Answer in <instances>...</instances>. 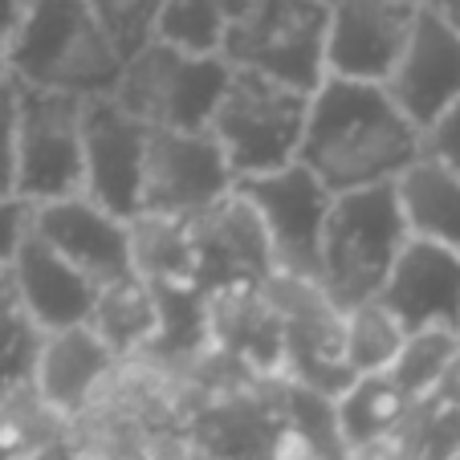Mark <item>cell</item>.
<instances>
[{
  "label": "cell",
  "instance_id": "6da1fadb",
  "mask_svg": "<svg viewBox=\"0 0 460 460\" xmlns=\"http://www.w3.org/2000/svg\"><path fill=\"white\" fill-rule=\"evenodd\" d=\"M424 159V130L395 106L387 86L331 78L310 98L305 139L297 164H305L326 191L387 188L400 183L411 164Z\"/></svg>",
  "mask_w": 460,
  "mask_h": 460
},
{
  "label": "cell",
  "instance_id": "7a4b0ae2",
  "mask_svg": "<svg viewBox=\"0 0 460 460\" xmlns=\"http://www.w3.org/2000/svg\"><path fill=\"white\" fill-rule=\"evenodd\" d=\"M9 70L21 86L106 98L119 90L127 58L90 0H25V17L9 37Z\"/></svg>",
  "mask_w": 460,
  "mask_h": 460
},
{
  "label": "cell",
  "instance_id": "3957f363",
  "mask_svg": "<svg viewBox=\"0 0 460 460\" xmlns=\"http://www.w3.org/2000/svg\"><path fill=\"white\" fill-rule=\"evenodd\" d=\"M411 244L395 183L334 196L322 233V278L318 289L347 318L367 302H379L395 261Z\"/></svg>",
  "mask_w": 460,
  "mask_h": 460
},
{
  "label": "cell",
  "instance_id": "277c9868",
  "mask_svg": "<svg viewBox=\"0 0 460 460\" xmlns=\"http://www.w3.org/2000/svg\"><path fill=\"white\" fill-rule=\"evenodd\" d=\"M310 98L314 94L286 86L270 74L233 66V78H228L208 130L225 147L236 183L297 164L305 119H310Z\"/></svg>",
  "mask_w": 460,
  "mask_h": 460
},
{
  "label": "cell",
  "instance_id": "5b68a950",
  "mask_svg": "<svg viewBox=\"0 0 460 460\" xmlns=\"http://www.w3.org/2000/svg\"><path fill=\"white\" fill-rule=\"evenodd\" d=\"M228 78L233 66L220 53H188L151 41L127 61L114 98L147 127L208 130Z\"/></svg>",
  "mask_w": 460,
  "mask_h": 460
},
{
  "label": "cell",
  "instance_id": "8992f818",
  "mask_svg": "<svg viewBox=\"0 0 460 460\" xmlns=\"http://www.w3.org/2000/svg\"><path fill=\"white\" fill-rule=\"evenodd\" d=\"M326 33L331 4L322 0H244L220 58L314 94L326 82Z\"/></svg>",
  "mask_w": 460,
  "mask_h": 460
},
{
  "label": "cell",
  "instance_id": "52a82bcc",
  "mask_svg": "<svg viewBox=\"0 0 460 460\" xmlns=\"http://www.w3.org/2000/svg\"><path fill=\"white\" fill-rule=\"evenodd\" d=\"M236 196L257 212L265 241H270L273 273L318 286L322 278V233L334 208V191L305 164H289L281 172L241 180Z\"/></svg>",
  "mask_w": 460,
  "mask_h": 460
},
{
  "label": "cell",
  "instance_id": "ba28073f",
  "mask_svg": "<svg viewBox=\"0 0 460 460\" xmlns=\"http://www.w3.org/2000/svg\"><path fill=\"white\" fill-rule=\"evenodd\" d=\"M82 111L86 98L17 82V196L29 204L82 196Z\"/></svg>",
  "mask_w": 460,
  "mask_h": 460
},
{
  "label": "cell",
  "instance_id": "9c48e42d",
  "mask_svg": "<svg viewBox=\"0 0 460 460\" xmlns=\"http://www.w3.org/2000/svg\"><path fill=\"white\" fill-rule=\"evenodd\" d=\"M236 191L225 147L212 130H164L147 135L143 167V217L196 220Z\"/></svg>",
  "mask_w": 460,
  "mask_h": 460
},
{
  "label": "cell",
  "instance_id": "30bf717a",
  "mask_svg": "<svg viewBox=\"0 0 460 460\" xmlns=\"http://www.w3.org/2000/svg\"><path fill=\"white\" fill-rule=\"evenodd\" d=\"M147 135L151 127L139 122L114 94L86 98L82 111V164L86 188L94 204L114 212L119 220L143 217V167H147Z\"/></svg>",
  "mask_w": 460,
  "mask_h": 460
},
{
  "label": "cell",
  "instance_id": "8fae6325",
  "mask_svg": "<svg viewBox=\"0 0 460 460\" xmlns=\"http://www.w3.org/2000/svg\"><path fill=\"white\" fill-rule=\"evenodd\" d=\"M416 21L420 9L411 0H334L326 33V74L387 86L416 33Z\"/></svg>",
  "mask_w": 460,
  "mask_h": 460
},
{
  "label": "cell",
  "instance_id": "7c38bea8",
  "mask_svg": "<svg viewBox=\"0 0 460 460\" xmlns=\"http://www.w3.org/2000/svg\"><path fill=\"white\" fill-rule=\"evenodd\" d=\"M33 233L45 244H53L74 270L86 273L98 289L139 278L130 220H119L90 196H66V200L37 204Z\"/></svg>",
  "mask_w": 460,
  "mask_h": 460
},
{
  "label": "cell",
  "instance_id": "4fadbf2b",
  "mask_svg": "<svg viewBox=\"0 0 460 460\" xmlns=\"http://www.w3.org/2000/svg\"><path fill=\"white\" fill-rule=\"evenodd\" d=\"M379 302L408 334L460 331V252L411 236Z\"/></svg>",
  "mask_w": 460,
  "mask_h": 460
},
{
  "label": "cell",
  "instance_id": "5bb4252c",
  "mask_svg": "<svg viewBox=\"0 0 460 460\" xmlns=\"http://www.w3.org/2000/svg\"><path fill=\"white\" fill-rule=\"evenodd\" d=\"M387 94L420 130L460 102V33L448 21L420 9L416 33L387 78Z\"/></svg>",
  "mask_w": 460,
  "mask_h": 460
},
{
  "label": "cell",
  "instance_id": "9a60e30c",
  "mask_svg": "<svg viewBox=\"0 0 460 460\" xmlns=\"http://www.w3.org/2000/svg\"><path fill=\"white\" fill-rule=\"evenodd\" d=\"M9 273H13V286H17V297L25 305L29 322L41 334L78 331V326L94 322L102 289L82 270H74L70 261L61 257L53 244H45L37 233H29L25 249L17 252Z\"/></svg>",
  "mask_w": 460,
  "mask_h": 460
},
{
  "label": "cell",
  "instance_id": "2e32d148",
  "mask_svg": "<svg viewBox=\"0 0 460 460\" xmlns=\"http://www.w3.org/2000/svg\"><path fill=\"white\" fill-rule=\"evenodd\" d=\"M114 363H119V355L98 339L94 326L45 334L41 350H37L33 395L53 416H74L90 403L94 387L111 375Z\"/></svg>",
  "mask_w": 460,
  "mask_h": 460
},
{
  "label": "cell",
  "instance_id": "e0dca14e",
  "mask_svg": "<svg viewBox=\"0 0 460 460\" xmlns=\"http://www.w3.org/2000/svg\"><path fill=\"white\" fill-rule=\"evenodd\" d=\"M403 217L416 241H432L460 252V175L436 159H420L395 183Z\"/></svg>",
  "mask_w": 460,
  "mask_h": 460
},
{
  "label": "cell",
  "instance_id": "ac0fdd59",
  "mask_svg": "<svg viewBox=\"0 0 460 460\" xmlns=\"http://www.w3.org/2000/svg\"><path fill=\"white\" fill-rule=\"evenodd\" d=\"M411 408L416 403L387 375H367V379H355V387L342 400H334V428L350 448H371L391 432H400Z\"/></svg>",
  "mask_w": 460,
  "mask_h": 460
},
{
  "label": "cell",
  "instance_id": "d6986e66",
  "mask_svg": "<svg viewBox=\"0 0 460 460\" xmlns=\"http://www.w3.org/2000/svg\"><path fill=\"white\" fill-rule=\"evenodd\" d=\"M90 326H94L98 339H102L114 355H127V350H135L139 342L155 339L159 334V302H155L151 281L130 278V281H122V286L102 289V302H98Z\"/></svg>",
  "mask_w": 460,
  "mask_h": 460
},
{
  "label": "cell",
  "instance_id": "ffe728a7",
  "mask_svg": "<svg viewBox=\"0 0 460 460\" xmlns=\"http://www.w3.org/2000/svg\"><path fill=\"white\" fill-rule=\"evenodd\" d=\"M41 339L45 334L29 322L25 305H21V297H17L13 273L0 270V403L33 391Z\"/></svg>",
  "mask_w": 460,
  "mask_h": 460
},
{
  "label": "cell",
  "instance_id": "44dd1931",
  "mask_svg": "<svg viewBox=\"0 0 460 460\" xmlns=\"http://www.w3.org/2000/svg\"><path fill=\"white\" fill-rule=\"evenodd\" d=\"M408 331L391 318L383 302H367L342 318V350H347V367L355 379L367 375H387L391 363L400 358Z\"/></svg>",
  "mask_w": 460,
  "mask_h": 460
},
{
  "label": "cell",
  "instance_id": "7402d4cb",
  "mask_svg": "<svg viewBox=\"0 0 460 460\" xmlns=\"http://www.w3.org/2000/svg\"><path fill=\"white\" fill-rule=\"evenodd\" d=\"M244 0H167L155 25V41L188 53H220Z\"/></svg>",
  "mask_w": 460,
  "mask_h": 460
},
{
  "label": "cell",
  "instance_id": "603a6c76",
  "mask_svg": "<svg viewBox=\"0 0 460 460\" xmlns=\"http://www.w3.org/2000/svg\"><path fill=\"white\" fill-rule=\"evenodd\" d=\"M460 350V334L456 331H424V334H408L400 358L391 363L387 379L408 395L411 403H424L432 395V387L440 383V375L448 371L452 355Z\"/></svg>",
  "mask_w": 460,
  "mask_h": 460
},
{
  "label": "cell",
  "instance_id": "cb8c5ba5",
  "mask_svg": "<svg viewBox=\"0 0 460 460\" xmlns=\"http://www.w3.org/2000/svg\"><path fill=\"white\" fill-rule=\"evenodd\" d=\"M98 13V21L106 25V33L114 37L122 58H135L143 45L155 41V25L164 17L167 0H90Z\"/></svg>",
  "mask_w": 460,
  "mask_h": 460
},
{
  "label": "cell",
  "instance_id": "d4e9b609",
  "mask_svg": "<svg viewBox=\"0 0 460 460\" xmlns=\"http://www.w3.org/2000/svg\"><path fill=\"white\" fill-rule=\"evenodd\" d=\"M33 217L37 204H29L25 196H0V270H13L17 252L33 233Z\"/></svg>",
  "mask_w": 460,
  "mask_h": 460
},
{
  "label": "cell",
  "instance_id": "484cf974",
  "mask_svg": "<svg viewBox=\"0 0 460 460\" xmlns=\"http://www.w3.org/2000/svg\"><path fill=\"white\" fill-rule=\"evenodd\" d=\"M0 196H17V78L0 90Z\"/></svg>",
  "mask_w": 460,
  "mask_h": 460
},
{
  "label": "cell",
  "instance_id": "4316f807",
  "mask_svg": "<svg viewBox=\"0 0 460 460\" xmlns=\"http://www.w3.org/2000/svg\"><path fill=\"white\" fill-rule=\"evenodd\" d=\"M424 155L460 175V102L448 106V111L424 130Z\"/></svg>",
  "mask_w": 460,
  "mask_h": 460
},
{
  "label": "cell",
  "instance_id": "83f0119b",
  "mask_svg": "<svg viewBox=\"0 0 460 460\" xmlns=\"http://www.w3.org/2000/svg\"><path fill=\"white\" fill-rule=\"evenodd\" d=\"M428 408H440V411H460V350L452 355L448 371L440 375V383L432 387V395H428Z\"/></svg>",
  "mask_w": 460,
  "mask_h": 460
},
{
  "label": "cell",
  "instance_id": "f1b7e54d",
  "mask_svg": "<svg viewBox=\"0 0 460 460\" xmlns=\"http://www.w3.org/2000/svg\"><path fill=\"white\" fill-rule=\"evenodd\" d=\"M411 4L424 13H436V17L448 21V25L460 33V0H411Z\"/></svg>",
  "mask_w": 460,
  "mask_h": 460
},
{
  "label": "cell",
  "instance_id": "f546056e",
  "mask_svg": "<svg viewBox=\"0 0 460 460\" xmlns=\"http://www.w3.org/2000/svg\"><path fill=\"white\" fill-rule=\"evenodd\" d=\"M21 17H25V0H0V37L4 41L17 33Z\"/></svg>",
  "mask_w": 460,
  "mask_h": 460
},
{
  "label": "cell",
  "instance_id": "4dcf8cb0",
  "mask_svg": "<svg viewBox=\"0 0 460 460\" xmlns=\"http://www.w3.org/2000/svg\"><path fill=\"white\" fill-rule=\"evenodd\" d=\"M13 82V70H9V41L0 37V90Z\"/></svg>",
  "mask_w": 460,
  "mask_h": 460
},
{
  "label": "cell",
  "instance_id": "1f68e13d",
  "mask_svg": "<svg viewBox=\"0 0 460 460\" xmlns=\"http://www.w3.org/2000/svg\"><path fill=\"white\" fill-rule=\"evenodd\" d=\"M322 4H334V0H322Z\"/></svg>",
  "mask_w": 460,
  "mask_h": 460
},
{
  "label": "cell",
  "instance_id": "d6a6232c",
  "mask_svg": "<svg viewBox=\"0 0 460 460\" xmlns=\"http://www.w3.org/2000/svg\"><path fill=\"white\" fill-rule=\"evenodd\" d=\"M456 334H460V331H456Z\"/></svg>",
  "mask_w": 460,
  "mask_h": 460
}]
</instances>
